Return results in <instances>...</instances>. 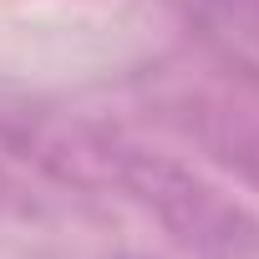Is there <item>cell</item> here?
<instances>
[{
  "label": "cell",
  "instance_id": "cell-1",
  "mask_svg": "<svg viewBox=\"0 0 259 259\" xmlns=\"http://www.w3.org/2000/svg\"><path fill=\"white\" fill-rule=\"evenodd\" d=\"M254 11H259V0H254Z\"/></svg>",
  "mask_w": 259,
  "mask_h": 259
}]
</instances>
